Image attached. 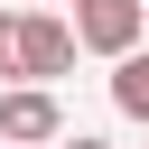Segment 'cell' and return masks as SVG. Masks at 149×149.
Masks as SVG:
<instances>
[{
    "instance_id": "obj_1",
    "label": "cell",
    "mask_w": 149,
    "mask_h": 149,
    "mask_svg": "<svg viewBox=\"0 0 149 149\" xmlns=\"http://www.w3.org/2000/svg\"><path fill=\"white\" fill-rule=\"evenodd\" d=\"M74 65V28L56 9H19V84H56Z\"/></svg>"
},
{
    "instance_id": "obj_2",
    "label": "cell",
    "mask_w": 149,
    "mask_h": 149,
    "mask_svg": "<svg viewBox=\"0 0 149 149\" xmlns=\"http://www.w3.org/2000/svg\"><path fill=\"white\" fill-rule=\"evenodd\" d=\"M140 28H149V9H140V0H74V47H93V56L140 47Z\"/></svg>"
},
{
    "instance_id": "obj_3",
    "label": "cell",
    "mask_w": 149,
    "mask_h": 149,
    "mask_svg": "<svg viewBox=\"0 0 149 149\" xmlns=\"http://www.w3.org/2000/svg\"><path fill=\"white\" fill-rule=\"evenodd\" d=\"M56 130H65V112H56V93H47V84H19V93H0V140L37 149V140H56Z\"/></svg>"
},
{
    "instance_id": "obj_4",
    "label": "cell",
    "mask_w": 149,
    "mask_h": 149,
    "mask_svg": "<svg viewBox=\"0 0 149 149\" xmlns=\"http://www.w3.org/2000/svg\"><path fill=\"white\" fill-rule=\"evenodd\" d=\"M112 112L149 121V47H121V56H112Z\"/></svg>"
},
{
    "instance_id": "obj_5",
    "label": "cell",
    "mask_w": 149,
    "mask_h": 149,
    "mask_svg": "<svg viewBox=\"0 0 149 149\" xmlns=\"http://www.w3.org/2000/svg\"><path fill=\"white\" fill-rule=\"evenodd\" d=\"M0 74H19V9L0 19Z\"/></svg>"
},
{
    "instance_id": "obj_6",
    "label": "cell",
    "mask_w": 149,
    "mask_h": 149,
    "mask_svg": "<svg viewBox=\"0 0 149 149\" xmlns=\"http://www.w3.org/2000/svg\"><path fill=\"white\" fill-rule=\"evenodd\" d=\"M56 149H112V140H93V130H56Z\"/></svg>"
},
{
    "instance_id": "obj_7",
    "label": "cell",
    "mask_w": 149,
    "mask_h": 149,
    "mask_svg": "<svg viewBox=\"0 0 149 149\" xmlns=\"http://www.w3.org/2000/svg\"><path fill=\"white\" fill-rule=\"evenodd\" d=\"M0 149H19V140H0Z\"/></svg>"
},
{
    "instance_id": "obj_8",
    "label": "cell",
    "mask_w": 149,
    "mask_h": 149,
    "mask_svg": "<svg viewBox=\"0 0 149 149\" xmlns=\"http://www.w3.org/2000/svg\"><path fill=\"white\" fill-rule=\"evenodd\" d=\"M140 9H149V0H140Z\"/></svg>"
},
{
    "instance_id": "obj_9",
    "label": "cell",
    "mask_w": 149,
    "mask_h": 149,
    "mask_svg": "<svg viewBox=\"0 0 149 149\" xmlns=\"http://www.w3.org/2000/svg\"><path fill=\"white\" fill-rule=\"evenodd\" d=\"M37 9H47V0H37Z\"/></svg>"
}]
</instances>
